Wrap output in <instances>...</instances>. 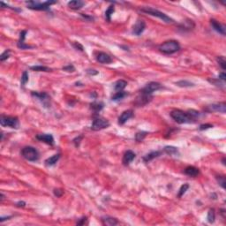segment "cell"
<instances>
[{"instance_id":"obj_1","label":"cell","mask_w":226,"mask_h":226,"mask_svg":"<svg viewBox=\"0 0 226 226\" xmlns=\"http://www.w3.org/2000/svg\"><path fill=\"white\" fill-rule=\"evenodd\" d=\"M170 117L178 124H193L195 120L190 116L188 111H183L181 109H174L170 113Z\"/></svg>"},{"instance_id":"obj_2","label":"cell","mask_w":226,"mask_h":226,"mask_svg":"<svg viewBox=\"0 0 226 226\" xmlns=\"http://www.w3.org/2000/svg\"><path fill=\"white\" fill-rule=\"evenodd\" d=\"M158 49L163 54L171 55V54H174V53H176V52L180 50V45H179V43H178V41L170 40V41H166V42H163L160 45Z\"/></svg>"},{"instance_id":"obj_3","label":"cell","mask_w":226,"mask_h":226,"mask_svg":"<svg viewBox=\"0 0 226 226\" xmlns=\"http://www.w3.org/2000/svg\"><path fill=\"white\" fill-rule=\"evenodd\" d=\"M141 12H142L144 13H147V14H149L151 16L159 18L160 20H162L165 23H174L173 19H171L170 17L168 16L167 14L160 12L156 9L152 8V7H142V8H141Z\"/></svg>"},{"instance_id":"obj_4","label":"cell","mask_w":226,"mask_h":226,"mask_svg":"<svg viewBox=\"0 0 226 226\" xmlns=\"http://www.w3.org/2000/svg\"><path fill=\"white\" fill-rule=\"evenodd\" d=\"M56 1H45V2H39V1H28L27 2V8L35 11H48L50 10L51 5L56 4Z\"/></svg>"},{"instance_id":"obj_5","label":"cell","mask_w":226,"mask_h":226,"mask_svg":"<svg viewBox=\"0 0 226 226\" xmlns=\"http://www.w3.org/2000/svg\"><path fill=\"white\" fill-rule=\"evenodd\" d=\"M20 154L26 160L29 162H36L39 159V152L35 148L31 147V146L24 147L21 149Z\"/></svg>"},{"instance_id":"obj_6","label":"cell","mask_w":226,"mask_h":226,"mask_svg":"<svg viewBox=\"0 0 226 226\" xmlns=\"http://www.w3.org/2000/svg\"><path fill=\"white\" fill-rule=\"evenodd\" d=\"M0 124L4 127H11V128H14V129H18L19 126H20L18 117H9V116H4V115L1 116Z\"/></svg>"},{"instance_id":"obj_7","label":"cell","mask_w":226,"mask_h":226,"mask_svg":"<svg viewBox=\"0 0 226 226\" xmlns=\"http://www.w3.org/2000/svg\"><path fill=\"white\" fill-rule=\"evenodd\" d=\"M109 126V120H107L106 118H103V117L97 116V117H95L94 120H93L91 129L94 130V131H99V130L105 129V128H107Z\"/></svg>"},{"instance_id":"obj_8","label":"cell","mask_w":226,"mask_h":226,"mask_svg":"<svg viewBox=\"0 0 226 226\" xmlns=\"http://www.w3.org/2000/svg\"><path fill=\"white\" fill-rule=\"evenodd\" d=\"M31 95L40 101L43 105V107H45V108H50V96L46 92L33 91V92H31Z\"/></svg>"},{"instance_id":"obj_9","label":"cell","mask_w":226,"mask_h":226,"mask_svg":"<svg viewBox=\"0 0 226 226\" xmlns=\"http://www.w3.org/2000/svg\"><path fill=\"white\" fill-rule=\"evenodd\" d=\"M204 110L206 112H221V113H225L226 112V103L224 102H219V103H213L207 105L205 107Z\"/></svg>"},{"instance_id":"obj_10","label":"cell","mask_w":226,"mask_h":226,"mask_svg":"<svg viewBox=\"0 0 226 226\" xmlns=\"http://www.w3.org/2000/svg\"><path fill=\"white\" fill-rule=\"evenodd\" d=\"M162 88H163V86L161 84L158 83V82L152 81V82L147 84L141 90V92L147 94V95H152L154 92H156V91H158Z\"/></svg>"},{"instance_id":"obj_11","label":"cell","mask_w":226,"mask_h":226,"mask_svg":"<svg viewBox=\"0 0 226 226\" xmlns=\"http://www.w3.org/2000/svg\"><path fill=\"white\" fill-rule=\"evenodd\" d=\"M152 100V95H147L144 93L140 92V95L136 97L134 101V104L138 107H142L150 102Z\"/></svg>"},{"instance_id":"obj_12","label":"cell","mask_w":226,"mask_h":226,"mask_svg":"<svg viewBox=\"0 0 226 226\" xmlns=\"http://www.w3.org/2000/svg\"><path fill=\"white\" fill-rule=\"evenodd\" d=\"M145 28H146L145 21L142 20H137V22L134 24V27H133V34L135 35H141L144 32Z\"/></svg>"},{"instance_id":"obj_13","label":"cell","mask_w":226,"mask_h":226,"mask_svg":"<svg viewBox=\"0 0 226 226\" xmlns=\"http://www.w3.org/2000/svg\"><path fill=\"white\" fill-rule=\"evenodd\" d=\"M26 34H27V31L26 30H23V31H21L20 33V39L18 41L17 46H18V48H20L21 50H27V49H32V48H34V46H31V45H28V44H26L25 43Z\"/></svg>"},{"instance_id":"obj_14","label":"cell","mask_w":226,"mask_h":226,"mask_svg":"<svg viewBox=\"0 0 226 226\" xmlns=\"http://www.w3.org/2000/svg\"><path fill=\"white\" fill-rule=\"evenodd\" d=\"M134 117V110L133 109H127L122 112V114L118 117V125L122 126L126 123L127 120H129L131 117Z\"/></svg>"},{"instance_id":"obj_15","label":"cell","mask_w":226,"mask_h":226,"mask_svg":"<svg viewBox=\"0 0 226 226\" xmlns=\"http://www.w3.org/2000/svg\"><path fill=\"white\" fill-rule=\"evenodd\" d=\"M36 139L42 142L46 143L48 145L53 146L54 145V138L51 134H41L36 135Z\"/></svg>"},{"instance_id":"obj_16","label":"cell","mask_w":226,"mask_h":226,"mask_svg":"<svg viewBox=\"0 0 226 226\" xmlns=\"http://www.w3.org/2000/svg\"><path fill=\"white\" fill-rule=\"evenodd\" d=\"M210 24L212 26V27L214 28V30H216L217 33L221 34L222 35H225V26L221 24L220 22H218L217 20L212 19L210 20Z\"/></svg>"},{"instance_id":"obj_17","label":"cell","mask_w":226,"mask_h":226,"mask_svg":"<svg viewBox=\"0 0 226 226\" xmlns=\"http://www.w3.org/2000/svg\"><path fill=\"white\" fill-rule=\"evenodd\" d=\"M136 157V155L135 153L133 152L132 150H127L126 151V153L124 154L123 156V159H122V163L125 166L129 165Z\"/></svg>"},{"instance_id":"obj_18","label":"cell","mask_w":226,"mask_h":226,"mask_svg":"<svg viewBox=\"0 0 226 226\" xmlns=\"http://www.w3.org/2000/svg\"><path fill=\"white\" fill-rule=\"evenodd\" d=\"M96 60L101 64H110L112 62V58L105 52H99L96 56Z\"/></svg>"},{"instance_id":"obj_19","label":"cell","mask_w":226,"mask_h":226,"mask_svg":"<svg viewBox=\"0 0 226 226\" xmlns=\"http://www.w3.org/2000/svg\"><path fill=\"white\" fill-rule=\"evenodd\" d=\"M184 173L189 177H197L200 174V170L194 166H187L184 170Z\"/></svg>"},{"instance_id":"obj_20","label":"cell","mask_w":226,"mask_h":226,"mask_svg":"<svg viewBox=\"0 0 226 226\" xmlns=\"http://www.w3.org/2000/svg\"><path fill=\"white\" fill-rule=\"evenodd\" d=\"M68 6L73 10H79L81 7H83L85 5V2L81 1V0H74V1H70L68 2Z\"/></svg>"},{"instance_id":"obj_21","label":"cell","mask_w":226,"mask_h":226,"mask_svg":"<svg viewBox=\"0 0 226 226\" xmlns=\"http://www.w3.org/2000/svg\"><path fill=\"white\" fill-rule=\"evenodd\" d=\"M59 158H60V154H56L52 156H50L49 158L45 160V165L46 166H53L55 165L58 162H59Z\"/></svg>"},{"instance_id":"obj_22","label":"cell","mask_w":226,"mask_h":226,"mask_svg":"<svg viewBox=\"0 0 226 226\" xmlns=\"http://www.w3.org/2000/svg\"><path fill=\"white\" fill-rule=\"evenodd\" d=\"M160 155H161V152L160 151H153V152H150V153L147 154L146 156H144L142 159L145 163H149V162H150L153 159L158 157Z\"/></svg>"},{"instance_id":"obj_23","label":"cell","mask_w":226,"mask_h":226,"mask_svg":"<svg viewBox=\"0 0 226 226\" xmlns=\"http://www.w3.org/2000/svg\"><path fill=\"white\" fill-rule=\"evenodd\" d=\"M126 86H127V82L126 81L119 80L114 84V89H115L116 92H120V91H123L126 88Z\"/></svg>"},{"instance_id":"obj_24","label":"cell","mask_w":226,"mask_h":226,"mask_svg":"<svg viewBox=\"0 0 226 226\" xmlns=\"http://www.w3.org/2000/svg\"><path fill=\"white\" fill-rule=\"evenodd\" d=\"M195 27V24H194V22H193V20H185L184 21L181 25L179 26V27L181 28V29H183L184 31L185 30H192L193 27Z\"/></svg>"},{"instance_id":"obj_25","label":"cell","mask_w":226,"mask_h":226,"mask_svg":"<svg viewBox=\"0 0 226 226\" xmlns=\"http://www.w3.org/2000/svg\"><path fill=\"white\" fill-rule=\"evenodd\" d=\"M102 223H103V224L104 225H108V226H114V225H117V224H118V222H117V220L116 218L114 217H104L102 219Z\"/></svg>"},{"instance_id":"obj_26","label":"cell","mask_w":226,"mask_h":226,"mask_svg":"<svg viewBox=\"0 0 226 226\" xmlns=\"http://www.w3.org/2000/svg\"><path fill=\"white\" fill-rule=\"evenodd\" d=\"M127 93L125 91H120V92H116L112 96H111V100L114 102H117V101L122 100L124 99L126 96H127Z\"/></svg>"},{"instance_id":"obj_27","label":"cell","mask_w":226,"mask_h":226,"mask_svg":"<svg viewBox=\"0 0 226 226\" xmlns=\"http://www.w3.org/2000/svg\"><path fill=\"white\" fill-rule=\"evenodd\" d=\"M103 107H104V104L102 103V102H92L91 104H90V108L91 109H93L95 112H99L101 111L102 109H103Z\"/></svg>"},{"instance_id":"obj_28","label":"cell","mask_w":226,"mask_h":226,"mask_svg":"<svg viewBox=\"0 0 226 226\" xmlns=\"http://www.w3.org/2000/svg\"><path fill=\"white\" fill-rule=\"evenodd\" d=\"M163 151H164L166 154L170 155V156L178 155V149H177L176 147H173V146H166V147H164Z\"/></svg>"},{"instance_id":"obj_29","label":"cell","mask_w":226,"mask_h":226,"mask_svg":"<svg viewBox=\"0 0 226 226\" xmlns=\"http://www.w3.org/2000/svg\"><path fill=\"white\" fill-rule=\"evenodd\" d=\"M178 87H180V88H191V87H194V84L188 81H177L175 83Z\"/></svg>"},{"instance_id":"obj_30","label":"cell","mask_w":226,"mask_h":226,"mask_svg":"<svg viewBox=\"0 0 226 226\" xmlns=\"http://www.w3.org/2000/svg\"><path fill=\"white\" fill-rule=\"evenodd\" d=\"M31 70L35 71V72H50L51 69L47 66H34L30 67Z\"/></svg>"},{"instance_id":"obj_31","label":"cell","mask_w":226,"mask_h":226,"mask_svg":"<svg viewBox=\"0 0 226 226\" xmlns=\"http://www.w3.org/2000/svg\"><path fill=\"white\" fill-rule=\"evenodd\" d=\"M207 219H208V222H209L210 224H212V223L215 222V219H216V213H215L214 209H210V210H209Z\"/></svg>"},{"instance_id":"obj_32","label":"cell","mask_w":226,"mask_h":226,"mask_svg":"<svg viewBox=\"0 0 226 226\" xmlns=\"http://www.w3.org/2000/svg\"><path fill=\"white\" fill-rule=\"evenodd\" d=\"M114 11H115L114 5H109V8L106 10V12H105V18H106V20H107L108 21H110V20H111V15L113 14Z\"/></svg>"},{"instance_id":"obj_33","label":"cell","mask_w":226,"mask_h":226,"mask_svg":"<svg viewBox=\"0 0 226 226\" xmlns=\"http://www.w3.org/2000/svg\"><path fill=\"white\" fill-rule=\"evenodd\" d=\"M28 73L27 71H24L23 74H22V76H21V80H20V85H21V88H24L27 82L28 81Z\"/></svg>"},{"instance_id":"obj_34","label":"cell","mask_w":226,"mask_h":226,"mask_svg":"<svg viewBox=\"0 0 226 226\" xmlns=\"http://www.w3.org/2000/svg\"><path fill=\"white\" fill-rule=\"evenodd\" d=\"M148 133L147 132H139L137 134H135V140L138 142H141L144 140V138L147 136Z\"/></svg>"},{"instance_id":"obj_35","label":"cell","mask_w":226,"mask_h":226,"mask_svg":"<svg viewBox=\"0 0 226 226\" xmlns=\"http://www.w3.org/2000/svg\"><path fill=\"white\" fill-rule=\"evenodd\" d=\"M217 63L219 64V66H221V68L223 70H225L226 69V61H225V58L223 57V56H220V57H217Z\"/></svg>"},{"instance_id":"obj_36","label":"cell","mask_w":226,"mask_h":226,"mask_svg":"<svg viewBox=\"0 0 226 226\" xmlns=\"http://www.w3.org/2000/svg\"><path fill=\"white\" fill-rule=\"evenodd\" d=\"M188 188H189V185L188 184H184L183 185H181V187H180V189H179V191H178V196L179 198L182 197L185 193V192L188 190Z\"/></svg>"},{"instance_id":"obj_37","label":"cell","mask_w":226,"mask_h":226,"mask_svg":"<svg viewBox=\"0 0 226 226\" xmlns=\"http://www.w3.org/2000/svg\"><path fill=\"white\" fill-rule=\"evenodd\" d=\"M10 54H11V50H5L3 53H2V55H1V57H0V60L3 62V61H5V60H6V59H9V57H10Z\"/></svg>"},{"instance_id":"obj_38","label":"cell","mask_w":226,"mask_h":226,"mask_svg":"<svg viewBox=\"0 0 226 226\" xmlns=\"http://www.w3.org/2000/svg\"><path fill=\"white\" fill-rule=\"evenodd\" d=\"M217 179L218 184L222 186V188L225 189V178L224 176H217Z\"/></svg>"},{"instance_id":"obj_39","label":"cell","mask_w":226,"mask_h":226,"mask_svg":"<svg viewBox=\"0 0 226 226\" xmlns=\"http://www.w3.org/2000/svg\"><path fill=\"white\" fill-rule=\"evenodd\" d=\"M72 45H73V47L77 50H80V51H84V48L83 46L79 42H72Z\"/></svg>"},{"instance_id":"obj_40","label":"cell","mask_w":226,"mask_h":226,"mask_svg":"<svg viewBox=\"0 0 226 226\" xmlns=\"http://www.w3.org/2000/svg\"><path fill=\"white\" fill-rule=\"evenodd\" d=\"M82 139H83V136H82V135H80V136L76 137L75 139H74L73 142H74V146H75L76 148H78V147L80 146L81 142V140H82Z\"/></svg>"},{"instance_id":"obj_41","label":"cell","mask_w":226,"mask_h":226,"mask_svg":"<svg viewBox=\"0 0 226 226\" xmlns=\"http://www.w3.org/2000/svg\"><path fill=\"white\" fill-rule=\"evenodd\" d=\"M63 70L66 71V72H68V73H73V72L75 71V67L70 64V65H67L66 66L63 67Z\"/></svg>"},{"instance_id":"obj_42","label":"cell","mask_w":226,"mask_h":226,"mask_svg":"<svg viewBox=\"0 0 226 226\" xmlns=\"http://www.w3.org/2000/svg\"><path fill=\"white\" fill-rule=\"evenodd\" d=\"M53 193H54V195H55L56 197H58V198H60V197H61V196L63 195V193H64V191H63L62 189H59V188H57V189H54Z\"/></svg>"},{"instance_id":"obj_43","label":"cell","mask_w":226,"mask_h":226,"mask_svg":"<svg viewBox=\"0 0 226 226\" xmlns=\"http://www.w3.org/2000/svg\"><path fill=\"white\" fill-rule=\"evenodd\" d=\"M212 127H213V126L210 125V124H204V125H201L199 129L201 131H203V130H207V129H210V128H212Z\"/></svg>"},{"instance_id":"obj_44","label":"cell","mask_w":226,"mask_h":226,"mask_svg":"<svg viewBox=\"0 0 226 226\" xmlns=\"http://www.w3.org/2000/svg\"><path fill=\"white\" fill-rule=\"evenodd\" d=\"M86 73H87L88 74H89V75H91V76L98 74V72H97V71H95V70H94V69H88V70L86 71Z\"/></svg>"},{"instance_id":"obj_45","label":"cell","mask_w":226,"mask_h":226,"mask_svg":"<svg viewBox=\"0 0 226 226\" xmlns=\"http://www.w3.org/2000/svg\"><path fill=\"white\" fill-rule=\"evenodd\" d=\"M87 217H84L81 218L78 222H77V225H84L85 224H86V222H87Z\"/></svg>"},{"instance_id":"obj_46","label":"cell","mask_w":226,"mask_h":226,"mask_svg":"<svg viewBox=\"0 0 226 226\" xmlns=\"http://www.w3.org/2000/svg\"><path fill=\"white\" fill-rule=\"evenodd\" d=\"M15 206L18 208H24L26 206V202L25 201H18L15 204Z\"/></svg>"},{"instance_id":"obj_47","label":"cell","mask_w":226,"mask_h":226,"mask_svg":"<svg viewBox=\"0 0 226 226\" xmlns=\"http://www.w3.org/2000/svg\"><path fill=\"white\" fill-rule=\"evenodd\" d=\"M218 78H219L218 80H222L223 81H226L225 73H221V74H219V77H218Z\"/></svg>"},{"instance_id":"obj_48","label":"cell","mask_w":226,"mask_h":226,"mask_svg":"<svg viewBox=\"0 0 226 226\" xmlns=\"http://www.w3.org/2000/svg\"><path fill=\"white\" fill-rule=\"evenodd\" d=\"M10 218H12L11 216H8V217H2L0 218V222L3 223V222H5V221H6V220H9Z\"/></svg>"},{"instance_id":"obj_49","label":"cell","mask_w":226,"mask_h":226,"mask_svg":"<svg viewBox=\"0 0 226 226\" xmlns=\"http://www.w3.org/2000/svg\"><path fill=\"white\" fill-rule=\"evenodd\" d=\"M81 15L83 17L84 19H87V20H94V18H93V17L88 16V15H86V14H83V13H81Z\"/></svg>"},{"instance_id":"obj_50","label":"cell","mask_w":226,"mask_h":226,"mask_svg":"<svg viewBox=\"0 0 226 226\" xmlns=\"http://www.w3.org/2000/svg\"><path fill=\"white\" fill-rule=\"evenodd\" d=\"M4 199H5V195H4L3 193H1V201H3Z\"/></svg>"},{"instance_id":"obj_51","label":"cell","mask_w":226,"mask_h":226,"mask_svg":"<svg viewBox=\"0 0 226 226\" xmlns=\"http://www.w3.org/2000/svg\"><path fill=\"white\" fill-rule=\"evenodd\" d=\"M223 164H224V165H225V158H224V157L223 158Z\"/></svg>"}]
</instances>
